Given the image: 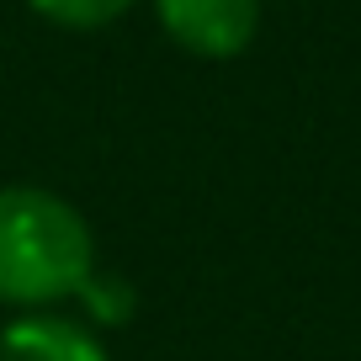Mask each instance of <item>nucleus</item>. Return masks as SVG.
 Wrapping results in <instances>:
<instances>
[{
  "instance_id": "nucleus-4",
  "label": "nucleus",
  "mask_w": 361,
  "mask_h": 361,
  "mask_svg": "<svg viewBox=\"0 0 361 361\" xmlns=\"http://www.w3.org/2000/svg\"><path fill=\"white\" fill-rule=\"evenodd\" d=\"M128 6H133V0H32L37 16H48V22H59V27H75V32L117 22Z\"/></svg>"
},
{
  "instance_id": "nucleus-1",
  "label": "nucleus",
  "mask_w": 361,
  "mask_h": 361,
  "mask_svg": "<svg viewBox=\"0 0 361 361\" xmlns=\"http://www.w3.org/2000/svg\"><path fill=\"white\" fill-rule=\"evenodd\" d=\"M90 224L43 186H0V303L43 314L90 282Z\"/></svg>"
},
{
  "instance_id": "nucleus-2",
  "label": "nucleus",
  "mask_w": 361,
  "mask_h": 361,
  "mask_svg": "<svg viewBox=\"0 0 361 361\" xmlns=\"http://www.w3.org/2000/svg\"><path fill=\"white\" fill-rule=\"evenodd\" d=\"M154 16L186 54L234 59L260 27V0H154Z\"/></svg>"
},
{
  "instance_id": "nucleus-3",
  "label": "nucleus",
  "mask_w": 361,
  "mask_h": 361,
  "mask_svg": "<svg viewBox=\"0 0 361 361\" xmlns=\"http://www.w3.org/2000/svg\"><path fill=\"white\" fill-rule=\"evenodd\" d=\"M0 361H106V345L64 314H22L0 335Z\"/></svg>"
}]
</instances>
